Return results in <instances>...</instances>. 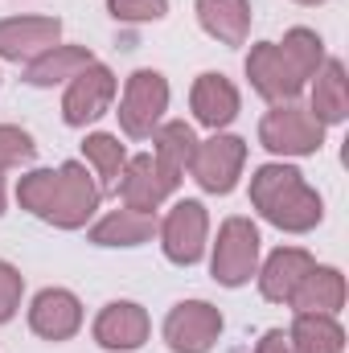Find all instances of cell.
<instances>
[{
  "mask_svg": "<svg viewBox=\"0 0 349 353\" xmlns=\"http://www.w3.org/2000/svg\"><path fill=\"white\" fill-rule=\"evenodd\" d=\"M247 79H251V87L259 90L271 107H279V103H296L300 90H304V83L296 79V70L288 66V58L279 54L275 41H259V46H251V54H247Z\"/></svg>",
  "mask_w": 349,
  "mask_h": 353,
  "instance_id": "cell-14",
  "label": "cell"
},
{
  "mask_svg": "<svg viewBox=\"0 0 349 353\" xmlns=\"http://www.w3.org/2000/svg\"><path fill=\"white\" fill-rule=\"evenodd\" d=\"M251 205L263 214V222H271L283 234H308L325 218L321 193L304 181L300 169H292L283 161L259 165L251 173Z\"/></svg>",
  "mask_w": 349,
  "mask_h": 353,
  "instance_id": "cell-2",
  "label": "cell"
},
{
  "mask_svg": "<svg viewBox=\"0 0 349 353\" xmlns=\"http://www.w3.org/2000/svg\"><path fill=\"white\" fill-rule=\"evenodd\" d=\"M259 144L271 157H312L325 144V123L296 103H279L259 119Z\"/></svg>",
  "mask_w": 349,
  "mask_h": 353,
  "instance_id": "cell-4",
  "label": "cell"
},
{
  "mask_svg": "<svg viewBox=\"0 0 349 353\" xmlns=\"http://www.w3.org/2000/svg\"><path fill=\"white\" fill-rule=\"evenodd\" d=\"M193 148H197V136H193V128L181 123V119L161 123V128L152 132V157H157V165L173 176L177 185H181V173L189 169V161H193Z\"/></svg>",
  "mask_w": 349,
  "mask_h": 353,
  "instance_id": "cell-23",
  "label": "cell"
},
{
  "mask_svg": "<svg viewBox=\"0 0 349 353\" xmlns=\"http://www.w3.org/2000/svg\"><path fill=\"white\" fill-rule=\"evenodd\" d=\"M288 337L296 353H346V329L329 312H296Z\"/></svg>",
  "mask_w": 349,
  "mask_h": 353,
  "instance_id": "cell-22",
  "label": "cell"
},
{
  "mask_svg": "<svg viewBox=\"0 0 349 353\" xmlns=\"http://www.w3.org/2000/svg\"><path fill=\"white\" fill-rule=\"evenodd\" d=\"M99 181L87 173V165L66 161L58 169H33L17 181V201L33 218L58 226V230H79L87 226L99 210Z\"/></svg>",
  "mask_w": 349,
  "mask_h": 353,
  "instance_id": "cell-1",
  "label": "cell"
},
{
  "mask_svg": "<svg viewBox=\"0 0 349 353\" xmlns=\"http://www.w3.org/2000/svg\"><path fill=\"white\" fill-rule=\"evenodd\" d=\"M4 201H8V193H4V176H0V214H4Z\"/></svg>",
  "mask_w": 349,
  "mask_h": 353,
  "instance_id": "cell-30",
  "label": "cell"
},
{
  "mask_svg": "<svg viewBox=\"0 0 349 353\" xmlns=\"http://www.w3.org/2000/svg\"><path fill=\"white\" fill-rule=\"evenodd\" d=\"M33 157H37L33 136H29L25 128H17V123H0V176L8 173V169L29 165Z\"/></svg>",
  "mask_w": 349,
  "mask_h": 353,
  "instance_id": "cell-26",
  "label": "cell"
},
{
  "mask_svg": "<svg viewBox=\"0 0 349 353\" xmlns=\"http://www.w3.org/2000/svg\"><path fill=\"white\" fill-rule=\"evenodd\" d=\"M90 62H94V54H90L87 46H62L58 41L54 50H46L41 58H33L25 66V83L29 87H62L74 74H83Z\"/></svg>",
  "mask_w": 349,
  "mask_h": 353,
  "instance_id": "cell-20",
  "label": "cell"
},
{
  "mask_svg": "<svg viewBox=\"0 0 349 353\" xmlns=\"http://www.w3.org/2000/svg\"><path fill=\"white\" fill-rule=\"evenodd\" d=\"M312 103L308 111L321 119V123H346L349 115V79H346V62L337 58H325V66L312 74Z\"/></svg>",
  "mask_w": 349,
  "mask_h": 353,
  "instance_id": "cell-21",
  "label": "cell"
},
{
  "mask_svg": "<svg viewBox=\"0 0 349 353\" xmlns=\"http://www.w3.org/2000/svg\"><path fill=\"white\" fill-rule=\"evenodd\" d=\"M312 267H317V259H312L304 247H279V251H271L267 263L255 271V279H259V296L263 300H271V304H288Z\"/></svg>",
  "mask_w": 349,
  "mask_h": 353,
  "instance_id": "cell-16",
  "label": "cell"
},
{
  "mask_svg": "<svg viewBox=\"0 0 349 353\" xmlns=\"http://www.w3.org/2000/svg\"><path fill=\"white\" fill-rule=\"evenodd\" d=\"M275 46H279V54L288 58V66L296 70V79H300V83H308V79L325 66V41H321V33H317V29L296 25V29H288V33H283V41H275Z\"/></svg>",
  "mask_w": 349,
  "mask_h": 353,
  "instance_id": "cell-24",
  "label": "cell"
},
{
  "mask_svg": "<svg viewBox=\"0 0 349 353\" xmlns=\"http://www.w3.org/2000/svg\"><path fill=\"white\" fill-rule=\"evenodd\" d=\"M157 234V214L144 210H111L107 218H99L90 226V243L94 247H144Z\"/></svg>",
  "mask_w": 349,
  "mask_h": 353,
  "instance_id": "cell-18",
  "label": "cell"
},
{
  "mask_svg": "<svg viewBox=\"0 0 349 353\" xmlns=\"http://www.w3.org/2000/svg\"><path fill=\"white\" fill-rule=\"evenodd\" d=\"M83 157L87 165L99 173V189H115V181L128 165V148L119 144V136H107V132H90L83 140Z\"/></svg>",
  "mask_w": 349,
  "mask_h": 353,
  "instance_id": "cell-25",
  "label": "cell"
},
{
  "mask_svg": "<svg viewBox=\"0 0 349 353\" xmlns=\"http://www.w3.org/2000/svg\"><path fill=\"white\" fill-rule=\"evenodd\" d=\"M255 353H296V345H292L288 329H267L259 337V345H255Z\"/></svg>",
  "mask_w": 349,
  "mask_h": 353,
  "instance_id": "cell-29",
  "label": "cell"
},
{
  "mask_svg": "<svg viewBox=\"0 0 349 353\" xmlns=\"http://www.w3.org/2000/svg\"><path fill=\"white\" fill-rule=\"evenodd\" d=\"M259 251H263V239H259V226L243 214L226 218L218 226V243H214V255H210V271L222 288H243L255 279L259 271Z\"/></svg>",
  "mask_w": 349,
  "mask_h": 353,
  "instance_id": "cell-3",
  "label": "cell"
},
{
  "mask_svg": "<svg viewBox=\"0 0 349 353\" xmlns=\"http://www.w3.org/2000/svg\"><path fill=\"white\" fill-rule=\"evenodd\" d=\"M197 25L218 46H247L251 37V0H197Z\"/></svg>",
  "mask_w": 349,
  "mask_h": 353,
  "instance_id": "cell-17",
  "label": "cell"
},
{
  "mask_svg": "<svg viewBox=\"0 0 349 353\" xmlns=\"http://www.w3.org/2000/svg\"><path fill=\"white\" fill-rule=\"evenodd\" d=\"M288 304H292V312H329V316H337L341 304H346V275L337 267L317 263Z\"/></svg>",
  "mask_w": 349,
  "mask_h": 353,
  "instance_id": "cell-19",
  "label": "cell"
},
{
  "mask_svg": "<svg viewBox=\"0 0 349 353\" xmlns=\"http://www.w3.org/2000/svg\"><path fill=\"white\" fill-rule=\"evenodd\" d=\"M243 165H247V140L214 132L210 140H197L193 161H189V176L206 193H230L243 176Z\"/></svg>",
  "mask_w": 349,
  "mask_h": 353,
  "instance_id": "cell-6",
  "label": "cell"
},
{
  "mask_svg": "<svg viewBox=\"0 0 349 353\" xmlns=\"http://www.w3.org/2000/svg\"><path fill=\"white\" fill-rule=\"evenodd\" d=\"M115 189H119V201H123L128 210L157 214L161 201L177 189V181L157 165L152 152H140V157H128V165H123V173L115 181Z\"/></svg>",
  "mask_w": 349,
  "mask_h": 353,
  "instance_id": "cell-11",
  "label": "cell"
},
{
  "mask_svg": "<svg viewBox=\"0 0 349 353\" xmlns=\"http://www.w3.org/2000/svg\"><path fill=\"white\" fill-rule=\"evenodd\" d=\"M161 234V247H165V259L177 267H193L206 255V243H210V214L201 201L185 197L177 201L173 210L165 214V222L157 226Z\"/></svg>",
  "mask_w": 349,
  "mask_h": 353,
  "instance_id": "cell-7",
  "label": "cell"
},
{
  "mask_svg": "<svg viewBox=\"0 0 349 353\" xmlns=\"http://www.w3.org/2000/svg\"><path fill=\"white\" fill-rule=\"evenodd\" d=\"M90 333H94V341H99L103 350L132 353L148 341L152 321H148V312H144L136 300H111V304H103V312L94 316V329H90Z\"/></svg>",
  "mask_w": 349,
  "mask_h": 353,
  "instance_id": "cell-12",
  "label": "cell"
},
{
  "mask_svg": "<svg viewBox=\"0 0 349 353\" xmlns=\"http://www.w3.org/2000/svg\"><path fill=\"white\" fill-rule=\"evenodd\" d=\"M115 74L103 66V62H90L83 74H74L70 83H66V94H62V119L70 123V128H87L94 119H103L107 111H111V103H115Z\"/></svg>",
  "mask_w": 349,
  "mask_h": 353,
  "instance_id": "cell-9",
  "label": "cell"
},
{
  "mask_svg": "<svg viewBox=\"0 0 349 353\" xmlns=\"http://www.w3.org/2000/svg\"><path fill=\"white\" fill-rule=\"evenodd\" d=\"M21 292H25V275L12 263L0 259V325H8L21 308Z\"/></svg>",
  "mask_w": 349,
  "mask_h": 353,
  "instance_id": "cell-28",
  "label": "cell"
},
{
  "mask_svg": "<svg viewBox=\"0 0 349 353\" xmlns=\"http://www.w3.org/2000/svg\"><path fill=\"white\" fill-rule=\"evenodd\" d=\"M62 41L58 17H8L0 21V58L4 62H33Z\"/></svg>",
  "mask_w": 349,
  "mask_h": 353,
  "instance_id": "cell-13",
  "label": "cell"
},
{
  "mask_svg": "<svg viewBox=\"0 0 349 353\" xmlns=\"http://www.w3.org/2000/svg\"><path fill=\"white\" fill-rule=\"evenodd\" d=\"M296 4H325V0H296Z\"/></svg>",
  "mask_w": 349,
  "mask_h": 353,
  "instance_id": "cell-31",
  "label": "cell"
},
{
  "mask_svg": "<svg viewBox=\"0 0 349 353\" xmlns=\"http://www.w3.org/2000/svg\"><path fill=\"white\" fill-rule=\"evenodd\" d=\"M222 337V312L210 300H181L165 316V345L173 353H210Z\"/></svg>",
  "mask_w": 349,
  "mask_h": 353,
  "instance_id": "cell-8",
  "label": "cell"
},
{
  "mask_svg": "<svg viewBox=\"0 0 349 353\" xmlns=\"http://www.w3.org/2000/svg\"><path fill=\"white\" fill-rule=\"evenodd\" d=\"M189 107H193V119H197L201 128L222 132V128H230V123L239 119L243 99H239V87H235L226 74L206 70V74H197V83L189 90Z\"/></svg>",
  "mask_w": 349,
  "mask_h": 353,
  "instance_id": "cell-15",
  "label": "cell"
},
{
  "mask_svg": "<svg viewBox=\"0 0 349 353\" xmlns=\"http://www.w3.org/2000/svg\"><path fill=\"white\" fill-rule=\"evenodd\" d=\"M107 12L123 25H152L169 17V0H107Z\"/></svg>",
  "mask_w": 349,
  "mask_h": 353,
  "instance_id": "cell-27",
  "label": "cell"
},
{
  "mask_svg": "<svg viewBox=\"0 0 349 353\" xmlns=\"http://www.w3.org/2000/svg\"><path fill=\"white\" fill-rule=\"evenodd\" d=\"M29 329L41 341H70L83 329V300L70 288H41L29 304Z\"/></svg>",
  "mask_w": 349,
  "mask_h": 353,
  "instance_id": "cell-10",
  "label": "cell"
},
{
  "mask_svg": "<svg viewBox=\"0 0 349 353\" xmlns=\"http://www.w3.org/2000/svg\"><path fill=\"white\" fill-rule=\"evenodd\" d=\"M169 111V83L161 70H136L128 83H123V99H119V128L123 136L132 140H148L161 119Z\"/></svg>",
  "mask_w": 349,
  "mask_h": 353,
  "instance_id": "cell-5",
  "label": "cell"
}]
</instances>
